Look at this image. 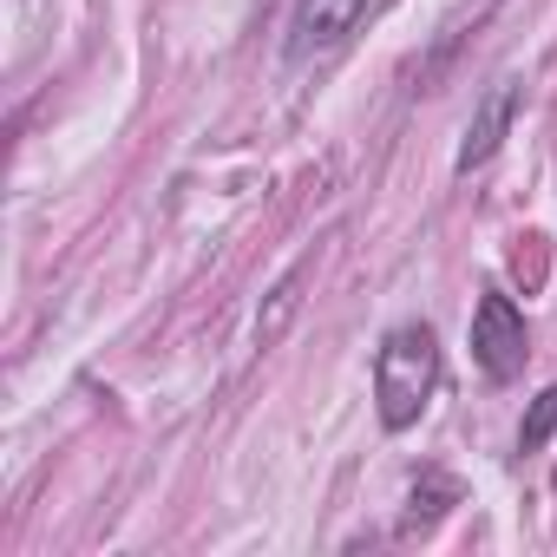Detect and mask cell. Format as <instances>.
<instances>
[{
	"label": "cell",
	"mask_w": 557,
	"mask_h": 557,
	"mask_svg": "<svg viewBox=\"0 0 557 557\" xmlns=\"http://www.w3.org/2000/svg\"><path fill=\"white\" fill-rule=\"evenodd\" d=\"M433 394H440V342L426 322H400L374 348V413L387 433H407V426H420Z\"/></svg>",
	"instance_id": "obj_1"
},
{
	"label": "cell",
	"mask_w": 557,
	"mask_h": 557,
	"mask_svg": "<svg viewBox=\"0 0 557 557\" xmlns=\"http://www.w3.org/2000/svg\"><path fill=\"white\" fill-rule=\"evenodd\" d=\"M524 355H531V329H524L518 302L498 296V289H485L479 309H472V361H479V374L505 387V381L524 374Z\"/></svg>",
	"instance_id": "obj_2"
},
{
	"label": "cell",
	"mask_w": 557,
	"mask_h": 557,
	"mask_svg": "<svg viewBox=\"0 0 557 557\" xmlns=\"http://www.w3.org/2000/svg\"><path fill=\"white\" fill-rule=\"evenodd\" d=\"M368 8H374V0H296L289 40H283L289 66H302V60H315V53H335V47L368 21Z\"/></svg>",
	"instance_id": "obj_3"
},
{
	"label": "cell",
	"mask_w": 557,
	"mask_h": 557,
	"mask_svg": "<svg viewBox=\"0 0 557 557\" xmlns=\"http://www.w3.org/2000/svg\"><path fill=\"white\" fill-rule=\"evenodd\" d=\"M518 99H524L518 79H492V86H485V99L472 106V125H466V138H459V158H453L459 177H472L479 164L498 158V145H505V132H511V119H518Z\"/></svg>",
	"instance_id": "obj_4"
},
{
	"label": "cell",
	"mask_w": 557,
	"mask_h": 557,
	"mask_svg": "<svg viewBox=\"0 0 557 557\" xmlns=\"http://www.w3.org/2000/svg\"><path fill=\"white\" fill-rule=\"evenodd\" d=\"M446 505H459V479H446V472H420V479H413V492H407V524H400V531L433 524Z\"/></svg>",
	"instance_id": "obj_5"
},
{
	"label": "cell",
	"mask_w": 557,
	"mask_h": 557,
	"mask_svg": "<svg viewBox=\"0 0 557 557\" xmlns=\"http://www.w3.org/2000/svg\"><path fill=\"white\" fill-rule=\"evenodd\" d=\"M550 433H557V387H544V394L531 400V413H524V426H518V453H544Z\"/></svg>",
	"instance_id": "obj_6"
},
{
	"label": "cell",
	"mask_w": 557,
	"mask_h": 557,
	"mask_svg": "<svg viewBox=\"0 0 557 557\" xmlns=\"http://www.w3.org/2000/svg\"><path fill=\"white\" fill-rule=\"evenodd\" d=\"M296 289H302V269H289L283 283H275V296H269V315L256 322V342H275V335H283V322H289V315H296V302H302Z\"/></svg>",
	"instance_id": "obj_7"
}]
</instances>
